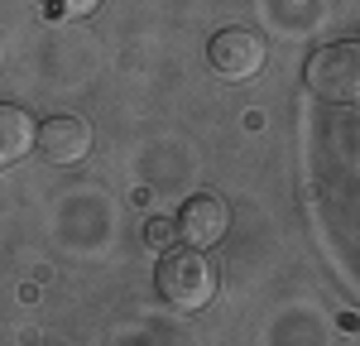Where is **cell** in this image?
I'll return each mask as SVG.
<instances>
[{
    "instance_id": "8992f818",
    "label": "cell",
    "mask_w": 360,
    "mask_h": 346,
    "mask_svg": "<svg viewBox=\"0 0 360 346\" xmlns=\"http://www.w3.org/2000/svg\"><path fill=\"white\" fill-rule=\"evenodd\" d=\"M39 140V125L29 120V111L20 106H0V169H10V164H20L29 149Z\"/></svg>"
},
{
    "instance_id": "5b68a950",
    "label": "cell",
    "mask_w": 360,
    "mask_h": 346,
    "mask_svg": "<svg viewBox=\"0 0 360 346\" xmlns=\"http://www.w3.org/2000/svg\"><path fill=\"white\" fill-rule=\"evenodd\" d=\"M226 231H231V207L221 198H212V193H197L178 207V236L197 245V250H207V245H217Z\"/></svg>"
},
{
    "instance_id": "ba28073f",
    "label": "cell",
    "mask_w": 360,
    "mask_h": 346,
    "mask_svg": "<svg viewBox=\"0 0 360 346\" xmlns=\"http://www.w3.org/2000/svg\"><path fill=\"white\" fill-rule=\"evenodd\" d=\"M173 231H178V222H149L144 236H149V245H168V241H173Z\"/></svg>"
},
{
    "instance_id": "3957f363",
    "label": "cell",
    "mask_w": 360,
    "mask_h": 346,
    "mask_svg": "<svg viewBox=\"0 0 360 346\" xmlns=\"http://www.w3.org/2000/svg\"><path fill=\"white\" fill-rule=\"evenodd\" d=\"M264 39L259 34H250V29H221L212 44H207V63H212V72L221 77V82H250L259 68H264Z\"/></svg>"
},
{
    "instance_id": "277c9868",
    "label": "cell",
    "mask_w": 360,
    "mask_h": 346,
    "mask_svg": "<svg viewBox=\"0 0 360 346\" xmlns=\"http://www.w3.org/2000/svg\"><path fill=\"white\" fill-rule=\"evenodd\" d=\"M34 149H39L49 164H58V169L82 164L86 154H91V125H86L82 115H49V120L39 125Z\"/></svg>"
},
{
    "instance_id": "7a4b0ae2",
    "label": "cell",
    "mask_w": 360,
    "mask_h": 346,
    "mask_svg": "<svg viewBox=\"0 0 360 346\" xmlns=\"http://www.w3.org/2000/svg\"><path fill=\"white\" fill-rule=\"evenodd\" d=\"M303 82L317 101L356 106L360 101V44H322L307 58Z\"/></svg>"
},
{
    "instance_id": "52a82bcc",
    "label": "cell",
    "mask_w": 360,
    "mask_h": 346,
    "mask_svg": "<svg viewBox=\"0 0 360 346\" xmlns=\"http://www.w3.org/2000/svg\"><path fill=\"white\" fill-rule=\"evenodd\" d=\"M96 5H101V0H39V10H44L49 20H82Z\"/></svg>"
},
{
    "instance_id": "6da1fadb",
    "label": "cell",
    "mask_w": 360,
    "mask_h": 346,
    "mask_svg": "<svg viewBox=\"0 0 360 346\" xmlns=\"http://www.w3.org/2000/svg\"><path fill=\"white\" fill-rule=\"evenodd\" d=\"M154 288L164 293L168 308L197 313V308H207L212 293H217V269L207 264V255H197V245L193 250H164L159 269H154Z\"/></svg>"
}]
</instances>
